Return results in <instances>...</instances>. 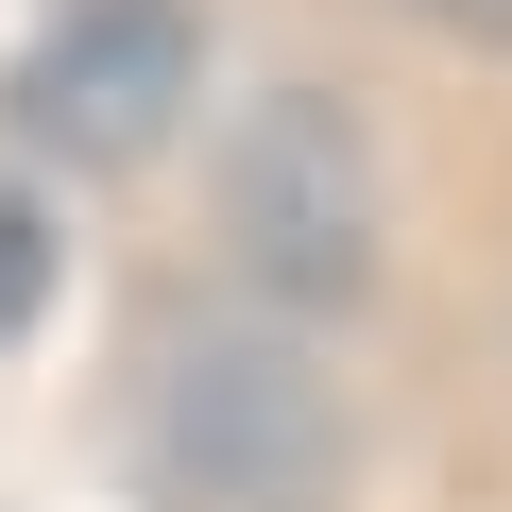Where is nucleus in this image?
Here are the masks:
<instances>
[{
  "label": "nucleus",
  "instance_id": "f257e3e1",
  "mask_svg": "<svg viewBox=\"0 0 512 512\" xmlns=\"http://www.w3.org/2000/svg\"><path fill=\"white\" fill-rule=\"evenodd\" d=\"M188 103V18H154V0H86L69 35H35L18 69V120L52 154H154Z\"/></svg>",
  "mask_w": 512,
  "mask_h": 512
},
{
  "label": "nucleus",
  "instance_id": "f03ea898",
  "mask_svg": "<svg viewBox=\"0 0 512 512\" xmlns=\"http://www.w3.org/2000/svg\"><path fill=\"white\" fill-rule=\"evenodd\" d=\"M444 18H461V35H512V0H444Z\"/></svg>",
  "mask_w": 512,
  "mask_h": 512
}]
</instances>
